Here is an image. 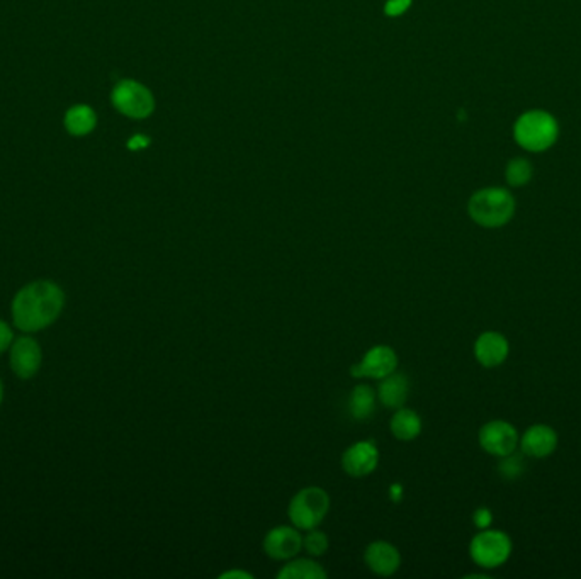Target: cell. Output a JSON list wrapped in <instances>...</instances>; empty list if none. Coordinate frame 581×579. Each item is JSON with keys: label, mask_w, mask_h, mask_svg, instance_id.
<instances>
[{"label": "cell", "mask_w": 581, "mask_h": 579, "mask_svg": "<svg viewBox=\"0 0 581 579\" xmlns=\"http://www.w3.org/2000/svg\"><path fill=\"white\" fill-rule=\"evenodd\" d=\"M514 543L502 530H480L469 543V555L476 566L496 569L504 566L512 555Z\"/></svg>", "instance_id": "cell-5"}, {"label": "cell", "mask_w": 581, "mask_h": 579, "mask_svg": "<svg viewBox=\"0 0 581 579\" xmlns=\"http://www.w3.org/2000/svg\"><path fill=\"white\" fill-rule=\"evenodd\" d=\"M398 367V355L388 345H374L361 362L351 367L352 378L381 379L392 374Z\"/></svg>", "instance_id": "cell-8"}, {"label": "cell", "mask_w": 581, "mask_h": 579, "mask_svg": "<svg viewBox=\"0 0 581 579\" xmlns=\"http://www.w3.org/2000/svg\"><path fill=\"white\" fill-rule=\"evenodd\" d=\"M329 537L327 533L318 529L308 530V535L303 539V547L308 554L323 555L329 551Z\"/></svg>", "instance_id": "cell-22"}, {"label": "cell", "mask_w": 581, "mask_h": 579, "mask_svg": "<svg viewBox=\"0 0 581 579\" xmlns=\"http://www.w3.org/2000/svg\"><path fill=\"white\" fill-rule=\"evenodd\" d=\"M114 107L133 119H143L150 116L155 107L152 92L135 80H121L116 84L111 94Z\"/></svg>", "instance_id": "cell-6"}, {"label": "cell", "mask_w": 581, "mask_h": 579, "mask_svg": "<svg viewBox=\"0 0 581 579\" xmlns=\"http://www.w3.org/2000/svg\"><path fill=\"white\" fill-rule=\"evenodd\" d=\"M0 401H2V384H0Z\"/></svg>", "instance_id": "cell-29"}, {"label": "cell", "mask_w": 581, "mask_h": 579, "mask_svg": "<svg viewBox=\"0 0 581 579\" xmlns=\"http://www.w3.org/2000/svg\"><path fill=\"white\" fill-rule=\"evenodd\" d=\"M471 219L483 228H502L515 215V199L506 189L488 188L473 194L468 204Z\"/></svg>", "instance_id": "cell-2"}, {"label": "cell", "mask_w": 581, "mask_h": 579, "mask_svg": "<svg viewBox=\"0 0 581 579\" xmlns=\"http://www.w3.org/2000/svg\"><path fill=\"white\" fill-rule=\"evenodd\" d=\"M557 442L556 430L545 423H535L522 433L518 445L524 455L532 459H545L556 452Z\"/></svg>", "instance_id": "cell-11"}, {"label": "cell", "mask_w": 581, "mask_h": 579, "mask_svg": "<svg viewBox=\"0 0 581 579\" xmlns=\"http://www.w3.org/2000/svg\"><path fill=\"white\" fill-rule=\"evenodd\" d=\"M11 367L21 379L33 378L41 367V349L31 337H21L11 349Z\"/></svg>", "instance_id": "cell-13"}, {"label": "cell", "mask_w": 581, "mask_h": 579, "mask_svg": "<svg viewBox=\"0 0 581 579\" xmlns=\"http://www.w3.org/2000/svg\"><path fill=\"white\" fill-rule=\"evenodd\" d=\"M64 127L76 138L87 137L97 127V114L87 104H76L65 113Z\"/></svg>", "instance_id": "cell-15"}, {"label": "cell", "mask_w": 581, "mask_h": 579, "mask_svg": "<svg viewBox=\"0 0 581 579\" xmlns=\"http://www.w3.org/2000/svg\"><path fill=\"white\" fill-rule=\"evenodd\" d=\"M330 510L329 493L318 486L304 488L290 500L288 515L292 525L300 530L318 529Z\"/></svg>", "instance_id": "cell-4"}, {"label": "cell", "mask_w": 581, "mask_h": 579, "mask_svg": "<svg viewBox=\"0 0 581 579\" xmlns=\"http://www.w3.org/2000/svg\"><path fill=\"white\" fill-rule=\"evenodd\" d=\"M410 5V0H390L386 4V14L390 15H400L403 14Z\"/></svg>", "instance_id": "cell-25"}, {"label": "cell", "mask_w": 581, "mask_h": 579, "mask_svg": "<svg viewBox=\"0 0 581 579\" xmlns=\"http://www.w3.org/2000/svg\"><path fill=\"white\" fill-rule=\"evenodd\" d=\"M498 471H500V474H502V476L505 479L520 478V476L524 474V471H525L522 455L512 452L505 455V457H500Z\"/></svg>", "instance_id": "cell-21"}, {"label": "cell", "mask_w": 581, "mask_h": 579, "mask_svg": "<svg viewBox=\"0 0 581 579\" xmlns=\"http://www.w3.org/2000/svg\"><path fill=\"white\" fill-rule=\"evenodd\" d=\"M303 549V537L292 527H276L264 537V553L274 561H290Z\"/></svg>", "instance_id": "cell-10"}, {"label": "cell", "mask_w": 581, "mask_h": 579, "mask_svg": "<svg viewBox=\"0 0 581 579\" xmlns=\"http://www.w3.org/2000/svg\"><path fill=\"white\" fill-rule=\"evenodd\" d=\"M366 566L378 576H392L402 566L400 551L390 542L376 541L367 545Z\"/></svg>", "instance_id": "cell-14"}, {"label": "cell", "mask_w": 581, "mask_h": 579, "mask_svg": "<svg viewBox=\"0 0 581 579\" xmlns=\"http://www.w3.org/2000/svg\"><path fill=\"white\" fill-rule=\"evenodd\" d=\"M478 441L484 452L500 459L517 451L520 435L505 420H492L481 427Z\"/></svg>", "instance_id": "cell-7"}, {"label": "cell", "mask_w": 581, "mask_h": 579, "mask_svg": "<svg viewBox=\"0 0 581 579\" xmlns=\"http://www.w3.org/2000/svg\"><path fill=\"white\" fill-rule=\"evenodd\" d=\"M279 579H325L327 571L311 559H296L282 566L278 573Z\"/></svg>", "instance_id": "cell-19"}, {"label": "cell", "mask_w": 581, "mask_h": 579, "mask_svg": "<svg viewBox=\"0 0 581 579\" xmlns=\"http://www.w3.org/2000/svg\"><path fill=\"white\" fill-rule=\"evenodd\" d=\"M13 341V331L7 323L0 321V353L4 352L5 349H9Z\"/></svg>", "instance_id": "cell-24"}, {"label": "cell", "mask_w": 581, "mask_h": 579, "mask_svg": "<svg viewBox=\"0 0 581 579\" xmlns=\"http://www.w3.org/2000/svg\"><path fill=\"white\" fill-rule=\"evenodd\" d=\"M532 165L525 158H514L506 167V182L512 188H522L531 182Z\"/></svg>", "instance_id": "cell-20"}, {"label": "cell", "mask_w": 581, "mask_h": 579, "mask_svg": "<svg viewBox=\"0 0 581 579\" xmlns=\"http://www.w3.org/2000/svg\"><path fill=\"white\" fill-rule=\"evenodd\" d=\"M64 302V290L55 282H31L14 298V325L23 331H38L50 327L62 313Z\"/></svg>", "instance_id": "cell-1"}, {"label": "cell", "mask_w": 581, "mask_h": 579, "mask_svg": "<svg viewBox=\"0 0 581 579\" xmlns=\"http://www.w3.org/2000/svg\"><path fill=\"white\" fill-rule=\"evenodd\" d=\"M510 353V343L500 331H483L474 341V357L483 367L494 369L505 364Z\"/></svg>", "instance_id": "cell-12"}, {"label": "cell", "mask_w": 581, "mask_h": 579, "mask_svg": "<svg viewBox=\"0 0 581 579\" xmlns=\"http://www.w3.org/2000/svg\"><path fill=\"white\" fill-rule=\"evenodd\" d=\"M474 525L480 530L490 529L493 523V513L490 508H478L473 515Z\"/></svg>", "instance_id": "cell-23"}, {"label": "cell", "mask_w": 581, "mask_h": 579, "mask_svg": "<svg viewBox=\"0 0 581 579\" xmlns=\"http://www.w3.org/2000/svg\"><path fill=\"white\" fill-rule=\"evenodd\" d=\"M219 578L229 579V578H241V579H252L253 574L250 573H247V571H240V569H231V571H227V573H223Z\"/></svg>", "instance_id": "cell-26"}, {"label": "cell", "mask_w": 581, "mask_h": 579, "mask_svg": "<svg viewBox=\"0 0 581 579\" xmlns=\"http://www.w3.org/2000/svg\"><path fill=\"white\" fill-rule=\"evenodd\" d=\"M392 498H394V500H398V496H402V488H398V486H392Z\"/></svg>", "instance_id": "cell-28"}, {"label": "cell", "mask_w": 581, "mask_h": 579, "mask_svg": "<svg viewBox=\"0 0 581 579\" xmlns=\"http://www.w3.org/2000/svg\"><path fill=\"white\" fill-rule=\"evenodd\" d=\"M390 429L398 441H415L422 432V420L417 411L408 408H398V411L392 415Z\"/></svg>", "instance_id": "cell-17"}, {"label": "cell", "mask_w": 581, "mask_h": 579, "mask_svg": "<svg viewBox=\"0 0 581 579\" xmlns=\"http://www.w3.org/2000/svg\"><path fill=\"white\" fill-rule=\"evenodd\" d=\"M376 410V394L374 390L367 384L355 386L349 398V411L354 420L364 422L374 415Z\"/></svg>", "instance_id": "cell-18"}, {"label": "cell", "mask_w": 581, "mask_h": 579, "mask_svg": "<svg viewBox=\"0 0 581 579\" xmlns=\"http://www.w3.org/2000/svg\"><path fill=\"white\" fill-rule=\"evenodd\" d=\"M514 133L522 148L529 151L547 150L557 138L556 119L544 111H529L518 117Z\"/></svg>", "instance_id": "cell-3"}, {"label": "cell", "mask_w": 581, "mask_h": 579, "mask_svg": "<svg viewBox=\"0 0 581 579\" xmlns=\"http://www.w3.org/2000/svg\"><path fill=\"white\" fill-rule=\"evenodd\" d=\"M147 145H148V139L145 138V137H133V139L127 143V147L131 150H138V148H143Z\"/></svg>", "instance_id": "cell-27"}, {"label": "cell", "mask_w": 581, "mask_h": 579, "mask_svg": "<svg viewBox=\"0 0 581 579\" xmlns=\"http://www.w3.org/2000/svg\"><path fill=\"white\" fill-rule=\"evenodd\" d=\"M408 391L410 384L408 379L404 378L400 372H392L390 376L381 379L380 388H378V398L381 403L386 408L398 410L403 406L406 398H408Z\"/></svg>", "instance_id": "cell-16"}, {"label": "cell", "mask_w": 581, "mask_h": 579, "mask_svg": "<svg viewBox=\"0 0 581 579\" xmlns=\"http://www.w3.org/2000/svg\"><path fill=\"white\" fill-rule=\"evenodd\" d=\"M380 462V451L376 443L361 441L352 443L341 455V469L352 478H364L376 471Z\"/></svg>", "instance_id": "cell-9"}]
</instances>
